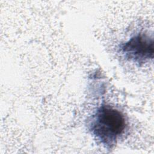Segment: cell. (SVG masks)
<instances>
[{"instance_id": "cell-2", "label": "cell", "mask_w": 154, "mask_h": 154, "mask_svg": "<svg viewBox=\"0 0 154 154\" xmlns=\"http://www.w3.org/2000/svg\"><path fill=\"white\" fill-rule=\"evenodd\" d=\"M127 60L138 64H144L153 58V37L148 33L141 32L135 34L119 48Z\"/></svg>"}, {"instance_id": "cell-1", "label": "cell", "mask_w": 154, "mask_h": 154, "mask_svg": "<svg viewBox=\"0 0 154 154\" xmlns=\"http://www.w3.org/2000/svg\"><path fill=\"white\" fill-rule=\"evenodd\" d=\"M88 126L94 138L110 149L125 133L127 122L121 111L102 103L91 116Z\"/></svg>"}]
</instances>
